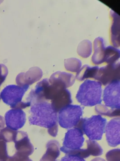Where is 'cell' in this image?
Listing matches in <instances>:
<instances>
[{
  "instance_id": "cell-1",
  "label": "cell",
  "mask_w": 120,
  "mask_h": 161,
  "mask_svg": "<svg viewBox=\"0 0 120 161\" xmlns=\"http://www.w3.org/2000/svg\"><path fill=\"white\" fill-rule=\"evenodd\" d=\"M31 105L28 118L30 124L48 130L58 125L57 113L53 109L51 103L42 101L34 103Z\"/></svg>"
},
{
  "instance_id": "cell-2",
  "label": "cell",
  "mask_w": 120,
  "mask_h": 161,
  "mask_svg": "<svg viewBox=\"0 0 120 161\" xmlns=\"http://www.w3.org/2000/svg\"><path fill=\"white\" fill-rule=\"evenodd\" d=\"M102 93L100 82L86 80L80 86L76 97L82 105L92 106L101 103Z\"/></svg>"
},
{
  "instance_id": "cell-3",
  "label": "cell",
  "mask_w": 120,
  "mask_h": 161,
  "mask_svg": "<svg viewBox=\"0 0 120 161\" xmlns=\"http://www.w3.org/2000/svg\"><path fill=\"white\" fill-rule=\"evenodd\" d=\"M106 119L100 115H94L89 118L82 119L77 125L91 140H100L104 132Z\"/></svg>"
},
{
  "instance_id": "cell-4",
  "label": "cell",
  "mask_w": 120,
  "mask_h": 161,
  "mask_svg": "<svg viewBox=\"0 0 120 161\" xmlns=\"http://www.w3.org/2000/svg\"><path fill=\"white\" fill-rule=\"evenodd\" d=\"M29 86H20L13 85H9L5 87L0 93V97L6 104L12 109L24 108L31 106L30 102L22 101Z\"/></svg>"
},
{
  "instance_id": "cell-5",
  "label": "cell",
  "mask_w": 120,
  "mask_h": 161,
  "mask_svg": "<svg viewBox=\"0 0 120 161\" xmlns=\"http://www.w3.org/2000/svg\"><path fill=\"white\" fill-rule=\"evenodd\" d=\"M82 114V108L80 106L69 104L59 112V124L62 127L66 129L76 126Z\"/></svg>"
},
{
  "instance_id": "cell-6",
  "label": "cell",
  "mask_w": 120,
  "mask_h": 161,
  "mask_svg": "<svg viewBox=\"0 0 120 161\" xmlns=\"http://www.w3.org/2000/svg\"><path fill=\"white\" fill-rule=\"evenodd\" d=\"M84 141L83 133L79 128L75 127L68 130L66 133L63 146L60 148L64 153L80 149Z\"/></svg>"
},
{
  "instance_id": "cell-7",
  "label": "cell",
  "mask_w": 120,
  "mask_h": 161,
  "mask_svg": "<svg viewBox=\"0 0 120 161\" xmlns=\"http://www.w3.org/2000/svg\"><path fill=\"white\" fill-rule=\"evenodd\" d=\"M120 62L108 65L99 68L95 79L104 85L112 82L119 80Z\"/></svg>"
},
{
  "instance_id": "cell-8",
  "label": "cell",
  "mask_w": 120,
  "mask_h": 161,
  "mask_svg": "<svg viewBox=\"0 0 120 161\" xmlns=\"http://www.w3.org/2000/svg\"><path fill=\"white\" fill-rule=\"evenodd\" d=\"M103 100L106 106L112 109L120 108V81L112 82L105 88Z\"/></svg>"
},
{
  "instance_id": "cell-9",
  "label": "cell",
  "mask_w": 120,
  "mask_h": 161,
  "mask_svg": "<svg viewBox=\"0 0 120 161\" xmlns=\"http://www.w3.org/2000/svg\"><path fill=\"white\" fill-rule=\"evenodd\" d=\"M26 120L25 113L21 109H12L8 110L5 115L7 127L17 131L24 125Z\"/></svg>"
},
{
  "instance_id": "cell-10",
  "label": "cell",
  "mask_w": 120,
  "mask_h": 161,
  "mask_svg": "<svg viewBox=\"0 0 120 161\" xmlns=\"http://www.w3.org/2000/svg\"><path fill=\"white\" fill-rule=\"evenodd\" d=\"M16 149L15 153L21 156L28 157L32 154L34 148L27 133L23 131H17L13 142Z\"/></svg>"
},
{
  "instance_id": "cell-11",
  "label": "cell",
  "mask_w": 120,
  "mask_h": 161,
  "mask_svg": "<svg viewBox=\"0 0 120 161\" xmlns=\"http://www.w3.org/2000/svg\"><path fill=\"white\" fill-rule=\"evenodd\" d=\"M120 119L111 120L106 125L105 132L107 141L108 145L115 147L120 143Z\"/></svg>"
},
{
  "instance_id": "cell-12",
  "label": "cell",
  "mask_w": 120,
  "mask_h": 161,
  "mask_svg": "<svg viewBox=\"0 0 120 161\" xmlns=\"http://www.w3.org/2000/svg\"><path fill=\"white\" fill-rule=\"evenodd\" d=\"M42 75V71L39 67H33L25 73L18 74L16 78V82L20 86H29L39 80Z\"/></svg>"
},
{
  "instance_id": "cell-13",
  "label": "cell",
  "mask_w": 120,
  "mask_h": 161,
  "mask_svg": "<svg viewBox=\"0 0 120 161\" xmlns=\"http://www.w3.org/2000/svg\"><path fill=\"white\" fill-rule=\"evenodd\" d=\"M51 101L52 108L57 113L72 102L70 92L66 88L58 89L53 95Z\"/></svg>"
},
{
  "instance_id": "cell-14",
  "label": "cell",
  "mask_w": 120,
  "mask_h": 161,
  "mask_svg": "<svg viewBox=\"0 0 120 161\" xmlns=\"http://www.w3.org/2000/svg\"><path fill=\"white\" fill-rule=\"evenodd\" d=\"M94 53L91 58L92 62L95 64H99L104 62L106 47L102 38H96L93 42Z\"/></svg>"
},
{
  "instance_id": "cell-15",
  "label": "cell",
  "mask_w": 120,
  "mask_h": 161,
  "mask_svg": "<svg viewBox=\"0 0 120 161\" xmlns=\"http://www.w3.org/2000/svg\"><path fill=\"white\" fill-rule=\"evenodd\" d=\"M47 150L40 161H57L60 154V145L56 140H51L46 144Z\"/></svg>"
},
{
  "instance_id": "cell-16",
  "label": "cell",
  "mask_w": 120,
  "mask_h": 161,
  "mask_svg": "<svg viewBox=\"0 0 120 161\" xmlns=\"http://www.w3.org/2000/svg\"><path fill=\"white\" fill-rule=\"evenodd\" d=\"M110 15L112 18L111 26V41L113 46L117 48L120 46L119 42V16L116 13L111 10Z\"/></svg>"
},
{
  "instance_id": "cell-17",
  "label": "cell",
  "mask_w": 120,
  "mask_h": 161,
  "mask_svg": "<svg viewBox=\"0 0 120 161\" xmlns=\"http://www.w3.org/2000/svg\"><path fill=\"white\" fill-rule=\"evenodd\" d=\"M49 80L50 82H55L60 83L67 88L73 85L75 81V77L70 73L57 71L51 75Z\"/></svg>"
},
{
  "instance_id": "cell-18",
  "label": "cell",
  "mask_w": 120,
  "mask_h": 161,
  "mask_svg": "<svg viewBox=\"0 0 120 161\" xmlns=\"http://www.w3.org/2000/svg\"><path fill=\"white\" fill-rule=\"evenodd\" d=\"M120 50L117 47L109 46L106 47L104 62L112 64L119 62Z\"/></svg>"
},
{
  "instance_id": "cell-19",
  "label": "cell",
  "mask_w": 120,
  "mask_h": 161,
  "mask_svg": "<svg viewBox=\"0 0 120 161\" xmlns=\"http://www.w3.org/2000/svg\"><path fill=\"white\" fill-rule=\"evenodd\" d=\"M99 69L98 66L90 67L84 65L77 72L76 77L80 80L89 78H94Z\"/></svg>"
},
{
  "instance_id": "cell-20",
  "label": "cell",
  "mask_w": 120,
  "mask_h": 161,
  "mask_svg": "<svg viewBox=\"0 0 120 161\" xmlns=\"http://www.w3.org/2000/svg\"><path fill=\"white\" fill-rule=\"evenodd\" d=\"M92 43L91 41L87 39L81 41L77 48L78 54L84 58H88L92 54Z\"/></svg>"
},
{
  "instance_id": "cell-21",
  "label": "cell",
  "mask_w": 120,
  "mask_h": 161,
  "mask_svg": "<svg viewBox=\"0 0 120 161\" xmlns=\"http://www.w3.org/2000/svg\"><path fill=\"white\" fill-rule=\"evenodd\" d=\"M64 64L67 70L73 72H78L81 68L82 62L78 58H70L65 59Z\"/></svg>"
},
{
  "instance_id": "cell-22",
  "label": "cell",
  "mask_w": 120,
  "mask_h": 161,
  "mask_svg": "<svg viewBox=\"0 0 120 161\" xmlns=\"http://www.w3.org/2000/svg\"><path fill=\"white\" fill-rule=\"evenodd\" d=\"M87 145V150L90 155L99 156L103 153V150L99 144L94 140H86Z\"/></svg>"
},
{
  "instance_id": "cell-23",
  "label": "cell",
  "mask_w": 120,
  "mask_h": 161,
  "mask_svg": "<svg viewBox=\"0 0 120 161\" xmlns=\"http://www.w3.org/2000/svg\"><path fill=\"white\" fill-rule=\"evenodd\" d=\"M96 110L97 112L100 114L106 115L110 116L119 115V109H111L109 110L103 105L97 106L96 107Z\"/></svg>"
},
{
  "instance_id": "cell-24",
  "label": "cell",
  "mask_w": 120,
  "mask_h": 161,
  "mask_svg": "<svg viewBox=\"0 0 120 161\" xmlns=\"http://www.w3.org/2000/svg\"><path fill=\"white\" fill-rule=\"evenodd\" d=\"M106 157L108 161H120V149H115L109 151Z\"/></svg>"
},
{
  "instance_id": "cell-25",
  "label": "cell",
  "mask_w": 120,
  "mask_h": 161,
  "mask_svg": "<svg viewBox=\"0 0 120 161\" xmlns=\"http://www.w3.org/2000/svg\"><path fill=\"white\" fill-rule=\"evenodd\" d=\"M0 161H32L28 157L19 155L15 153L12 156H8L5 159Z\"/></svg>"
},
{
  "instance_id": "cell-26",
  "label": "cell",
  "mask_w": 120,
  "mask_h": 161,
  "mask_svg": "<svg viewBox=\"0 0 120 161\" xmlns=\"http://www.w3.org/2000/svg\"><path fill=\"white\" fill-rule=\"evenodd\" d=\"M8 156L6 142L3 140H0V160L5 159Z\"/></svg>"
},
{
  "instance_id": "cell-27",
  "label": "cell",
  "mask_w": 120,
  "mask_h": 161,
  "mask_svg": "<svg viewBox=\"0 0 120 161\" xmlns=\"http://www.w3.org/2000/svg\"><path fill=\"white\" fill-rule=\"evenodd\" d=\"M8 73V69L7 67L3 64H0V87L5 80Z\"/></svg>"
},
{
  "instance_id": "cell-28",
  "label": "cell",
  "mask_w": 120,
  "mask_h": 161,
  "mask_svg": "<svg viewBox=\"0 0 120 161\" xmlns=\"http://www.w3.org/2000/svg\"><path fill=\"white\" fill-rule=\"evenodd\" d=\"M60 161H85L83 158L78 157L66 155L61 158Z\"/></svg>"
},
{
  "instance_id": "cell-29",
  "label": "cell",
  "mask_w": 120,
  "mask_h": 161,
  "mask_svg": "<svg viewBox=\"0 0 120 161\" xmlns=\"http://www.w3.org/2000/svg\"><path fill=\"white\" fill-rule=\"evenodd\" d=\"M91 161H106L104 159L99 158H94Z\"/></svg>"
}]
</instances>
